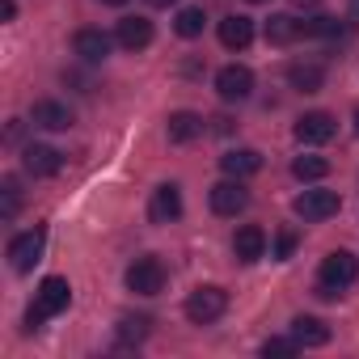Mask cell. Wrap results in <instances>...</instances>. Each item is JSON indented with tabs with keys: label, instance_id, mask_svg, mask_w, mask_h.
Returning <instances> with one entry per match:
<instances>
[{
	"label": "cell",
	"instance_id": "cell-1",
	"mask_svg": "<svg viewBox=\"0 0 359 359\" xmlns=\"http://www.w3.org/2000/svg\"><path fill=\"white\" fill-rule=\"evenodd\" d=\"M68 304H72V287H68V279L47 275V279L39 283V292H34V304L26 309V325H30V330H43V321L55 317V313H64Z\"/></svg>",
	"mask_w": 359,
	"mask_h": 359
},
{
	"label": "cell",
	"instance_id": "cell-2",
	"mask_svg": "<svg viewBox=\"0 0 359 359\" xmlns=\"http://www.w3.org/2000/svg\"><path fill=\"white\" fill-rule=\"evenodd\" d=\"M224 313H229V292L216 287V283H203V287H195V292L187 296V317H191L195 325H212V321H220Z\"/></svg>",
	"mask_w": 359,
	"mask_h": 359
},
{
	"label": "cell",
	"instance_id": "cell-3",
	"mask_svg": "<svg viewBox=\"0 0 359 359\" xmlns=\"http://www.w3.org/2000/svg\"><path fill=\"white\" fill-rule=\"evenodd\" d=\"M338 208H342V199H338L334 191H304V195L292 199V212H296L304 224H321V220L338 216Z\"/></svg>",
	"mask_w": 359,
	"mask_h": 359
},
{
	"label": "cell",
	"instance_id": "cell-4",
	"mask_svg": "<svg viewBox=\"0 0 359 359\" xmlns=\"http://www.w3.org/2000/svg\"><path fill=\"white\" fill-rule=\"evenodd\" d=\"M355 279H359V262H355V254H346V250H330V254L321 258V275H317V283L342 292V287H351Z\"/></svg>",
	"mask_w": 359,
	"mask_h": 359
},
{
	"label": "cell",
	"instance_id": "cell-5",
	"mask_svg": "<svg viewBox=\"0 0 359 359\" xmlns=\"http://www.w3.org/2000/svg\"><path fill=\"white\" fill-rule=\"evenodd\" d=\"M43 250H47V229H43V224L30 229V233H22V237H13V241H9V262H13V271H18V275L34 271V262L43 258Z\"/></svg>",
	"mask_w": 359,
	"mask_h": 359
},
{
	"label": "cell",
	"instance_id": "cell-6",
	"mask_svg": "<svg viewBox=\"0 0 359 359\" xmlns=\"http://www.w3.org/2000/svg\"><path fill=\"white\" fill-rule=\"evenodd\" d=\"M123 279L135 296H156L165 287V266H161V258H135Z\"/></svg>",
	"mask_w": 359,
	"mask_h": 359
},
{
	"label": "cell",
	"instance_id": "cell-7",
	"mask_svg": "<svg viewBox=\"0 0 359 359\" xmlns=\"http://www.w3.org/2000/svg\"><path fill=\"white\" fill-rule=\"evenodd\" d=\"M208 203H212V212H216V216H241V212L250 208V191L241 187V177H224V182H216V187H212Z\"/></svg>",
	"mask_w": 359,
	"mask_h": 359
},
{
	"label": "cell",
	"instance_id": "cell-8",
	"mask_svg": "<svg viewBox=\"0 0 359 359\" xmlns=\"http://www.w3.org/2000/svg\"><path fill=\"white\" fill-rule=\"evenodd\" d=\"M216 93H220V102H245V97L254 93V72H250L245 64L220 68V72H216Z\"/></svg>",
	"mask_w": 359,
	"mask_h": 359
},
{
	"label": "cell",
	"instance_id": "cell-9",
	"mask_svg": "<svg viewBox=\"0 0 359 359\" xmlns=\"http://www.w3.org/2000/svg\"><path fill=\"white\" fill-rule=\"evenodd\" d=\"M334 131H338V123H334V114H325V110H309V114L296 118V140H300V144H330Z\"/></svg>",
	"mask_w": 359,
	"mask_h": 359
},
{
	"label": "cell",
	"instance_id": "cell-10",
	"mask_svg": "<svg viewBox=\"0 0 359 359\" xmlns=\"http://www.w3.org/2000/svg\"><path fill=\"white\" fill-rule=\"evenodd\" d=\"M22 165H26L30 177H55V173L64 169V152H55L51 144H26Z\"/></svg>",
	"mask_w": 359,
	"mask_h": 359
},
{
	"label": "cell",
	"instance_id": "cell-11",
	"mask_svg": "<svg viewBox=\"0 0 359 359\" xmlns=\"http://www.w3.org/2000/svg\"><path fill=\"white\" fill-rule=\"evenodd\" d=\"M177 216H182V191H177L173 182L169 187H156L152 191V203H148V220L152 224H173Z\"/></svg>",
	"mask_w": 359,
	"mask_h": 359
},
{
	"label": "cell",
	"instance_id": "cell-12",
	"mask_svg": "<svg viewBox=\"0 0 359 359\" xmlns=\"http://www.w3.org/2000/svg\"><path fill=\"white\" fill-rule=\"evenodd\" d=\"M110 47H114V39L106 34V30H76V39H72V51L85 60V64H102L106 55H110Z\"/></svg>",
	"mask_w": 359,
	"mask_h": 359
},
{
	"label": "cell",
	"instance_id": "cell-13",
	"mask_svg": "<svg viewBox=\"0 0 359 359\" xmlns=\"http://www.w3.org/2000/svg\"><path fill=\"white\" fill-rule=\"evenodd\" d=\"M30 118H34V127H43V131H68V127H72V110H68L64 102H55V97L34 102Z\"/></svg>",
	"mask_w": 359,
	"mask_h": 359
},
{
	"label": "cell",
	"instance_id": "cell-14",
	"mask_svg": "<svg viewBox=\"0 0 359 359\" xmlns=\"http://www.w3.org/2000/svg\"><path fill=\"white\" fill-rule=\"evenodd\" d=\"M114 43H118L123 51H144V47L152 43V22H148V18H123L118 30H114Z\"/></svg>",
	"mask_w": 359,
	"mask_h": 359
},
{
	"label": "cell",
	"instance_id": "cell-15",
	"mask_svg": "<svg viewBox=\"0 0 359 359\" xmlns=\"http://www.w3.org/2000/svg\"><path fill=\"white\" fill-rule=\"evenodd\" d=\"M220 169H224V177H254L262 169V152L258 148H229L220 156Z\"/></svg>",
	"mask_w": 359,
	"mask_h": 359
},
{
	"label": "cell",
	"instance_id": "cell-16",
	"mask_svg": "<svg viewBox=\"0 0 359 359\" xmlns=\"http://www.w3.org/2000/svg\"><path fill=\"white\" fill-rule=\"evenodd\" d=\"M165 131H169V144H191V140L203 135V114H195V110H173L169 123H165Z\"/></svg>",
	"mask_w": 359,
	"mask_h": 359
},
{
	"label": "cell",
	"instance_id": "cell-17",
	"mask_svg": "<svg viewBox=\"0 0 359 359\" xmlns=\"http://www.w3.org/2000/svg\"><path fill=\"white\" fill-rule=\"evenodd\" d=\"M304 39V22H296L292 13H275L271 22H266V43L271 47H292V43H300Z\"/></svg>",
	"mask_w": 359,
	"mask_h": 359
},
{
	"label": "cell",
	"instance_id": "cell-18",
	"mask_svg": "<svg viewBox=\"0 0 359 359\" xmlns=\"http://www.w3.org/2000/svg\"><path fill=\"white\" fill-rule=\"evenodd\" d=\"M220 43H224L229 51H245V47L254 43V22L241 18V13H229V18L220 22Z\"/></svg>",
	"mask_w": 359,
	"mask_h": 359
},
{
	"label": "cell",
	"instance_id": "cell-19",
	"mask_svg": "<svg viewBox=\"0 0 359 359\" xmlns=\"http://www.w3.org/2000/svg\"><path fill=\"white\" fill-rule=\"evenodd\" d=\"M233 254H237L241 262H258V258L266 254V233H262L258 224L237 229V237H233Z\"/></svg>",
	"mask_w": 359,
	"mask_h": 359
},
{
	"label": "cell",
	"instance_id": "cell-20",
	"mask_svg": "<svg viewBox=\"0 0 359 359\" xmlns=\"http://www.w3.org/2000/svg\"><path fill=\"white\" fill-rule=\"evenodd\" d=\"M287 85L300 89V93H317V89L325 85V68H321V64H304V60H296V64L287 68Z\"/></svg>",
	"mask_w": 359,
	"mask_h": 359
},
{
	"label": "cell",
	"instance_id": "cell-21",
	"mask_svg": "<svg viewBox=\"0 0 359 359\" xmlns=\"http://www.w3.org/2000/svg\"><path fill=\"white\" fill-rule=\"evenodd\" d=\"M292 338H296L300 346H325V342H330V325H325L321 317H296V321H292Z\"/></svg>",
	"mask_w": 359,
	"mask_h": 359
},
{
	"label": "cell",
	"instance_id": "cell-22",
	"mask_svg": "<svg viewBox=\"0 0 359 359\" xmlns=\"http://www.w3.org/2000/svg\"><path fill=\"white\" fill-rule=\"evenodd\" d=\"M203 26H208V13H203L199 5H191V9H182V13L173 18V30L182 34V39H199V34H203Z\"/></svg>",
	"mask_w": 359,
	"mask_h": 359
},
{
	"label": "cell",
	"instance_id": "cell-23",
	"mask_svg": "<svg viewBox=\"0 0 359 359\" xmlns=\"http://www.w3.org/2000/svg\"><path fill=\"white\" fill-rule=\"evenodd\" d=\"M292 173L300 177V182H321V177L330 173V161L325 156H296L292 161Z\"/></svg>",
	"mask_w": 359,
	"mask_h": 359
},
{
	"label": "cell",
	"instance_id": "cell-24",
	"mask_svg": "<svg viewBox=\"0 0 359 359\" xmlns=\"http://www.w3.org/2000/svg\"><path fill=\"white\" fill-rule=\"evenodd\" d=\"M148 317H123L118 321V346H135V342H144L148 338Z\"/></svg>",
	"mask_w": 359,
	"mask_h": 359
},
{
	"label": "cell",
	"instance_id": "cell-25",
	"mask_svg": "<svg viewBox=\"0 0 359 359\" xmlns=\"http://www.w3.org/2000/svg\"><path fill=\"white\" fill-rule=\"evenodd\" d=\"M304 39H330V43H334V39H342V22H338V18H325V13H321V18L304 22Z\"/></svg>",
	"mask_w": 359,
	"mask_h": 359
},
{
	"label": "cell",
	"instance_id": "cell-26",
	"mask_svg": "<svg viewBox=\"0 0 359 359\" xmlns=\"http://www.w3.org/2000/svg\"><path fill=\"white\" fill-rule=\"evenodd\" d=\"M0 195H5V220H13V216H18V208H22V187H18V177H5Z\"/></svg>",
	"mask_w": 359,
	"mask_h": 359
},
{
	"label": "cell",
	"instance_id": "cell-27",
	"mask_svg": "<svg viewBox=\"0 0 359 359\" xmlns=\"http://www.w3.org/2000/svg\"><path fill=\"white\" fill-rule=\"evenodd\" d=\"M296 351H300L296 338H266L262 342V355H296Z\"/></svg>",
	"mask_w": 359,
	"mask_h": 359
},
{
	"label": "cell",
	"instance_id": "cell-28",
	"mask_svg": "<svg viewBox=\"0 0 359 359\" xmlns=\"http://www.w3.org/2000/svg\"><path fill=\"white\" fill-rule=\"evenodd\" d=\"M296 250V233H279V245H275V258H292Z\"/></svg>",
	"mask_w": 359,
	"mask_h": 359
},
{
	"label": "cell",
	"instance_id": "cell-29",
	"mask_svg": "<svg viewBox=\"0 0 359 359\" xmlns=\"http://www.w3.org/2000/svg\"><path fill=\"white\" fill-rule=\"evenodd\" d=\"M0 9H5V22H13L18 18V0H0Z\"/></svg>",
	"mask_w": 359,
	"mask_h": 359
},
{
	"label": "cell",
	"instance_id": "cell-30",
	"mask_svg": "<svg viewBox=\"0 0 359 359\" xmlns=\"http://www.w3.org/2000/svg\"><path fill=\"white\" fill-rule=\"evenodd\" d=\"M292 5H296V9H317L321 0H292Z\"/></svg>",
	"mask_w": 359,
	"mask_h": 359
},
{
	"label": "cell",
	"instance_id": "cell-31",
	"mask_svg": "<svg viewBox=\"0 0 359 359\" xmlns=\"http://www.w3.org/2000/svg\"><path fill=\"white\" fill-rule=\"evenodd\" d=\"M351 26H359V0H351Z\"/></svg>",
	"mask_w": 359,
	"mask_h": 359
},
{
	"label": "cell",
	"instance_id": "cell-32",
	"mask_svg": "<svg viewBox=\"0 0 359 359\" xmlns=\"http://www.w3.org/2000/svg\"><path fill=\"white\" fill-rule=\"evenodd\" d=\"M152 9H169V5H177V0H148Z\"/></svg>",
	"mask_w": 359,
	"mask_h": 359
},
{
	"label": "cell",
	"instance_id": "cell-33",
	"mask_svg": "<svg viewBox=\"0 0 359 359\" xmlns=\"http://www.w3.org/2000/svg\"><path fill=\"white\" fill-rule=\"evenodd\" d=\"M102 5H114V9H123V5H127V0H102Z\"/></svg>",
	"mask_w": 359,
	"mask_h": 359
},
{
	"label": "cell",
	"instance_id": "cell-34",
	"mask_svg": "<svg viewBox=\"0 0 359 359\" xmlns=\"http://www.w3.org/2000/svg\"><path fill=\"white\" fill-rule=\"evenodd\" d=\"M355 131H359V110H355Z\"/></svg>",
	"mask_w": 359,
	"mask_h": 359
},
{
	"label": "cell",
	"instance_id": "cell-35",
	"mask_svg": "<svg viewBox=\"0 0 359 359\" xmlns=\"http://www.w3.org/2000/svg\"><path fill=\"white\" fill-rule=\"evenodd\" d=\"M250 5H262V0H250Z\"/></svg>",
	"mask_w": 359,
	"mask_h": 359
}]
</instances>
